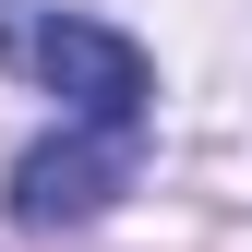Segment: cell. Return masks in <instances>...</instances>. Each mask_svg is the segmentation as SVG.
<instances>
[{"instance_id": "7a4b0ae2", "label": "cell", "mask_w": 252, "mask_h": 252, "mask_svg": "<svg viewBox=\"0 0 252 252\" xmlns=\"http://www.w3.org/2000/svg\"><path fill=\"white\" fill-rule=\"evenodd\" d=\"M132 156H144V132H96V120L24 144L12 156V216L24 228H96V216L132 192Z\"/></svg>"}, {"instance_id": "6da1fadb", "label": "cell", "mask_w": 252, "mask_h": 252, "mask_svg": "<svg viewBox=\"0 0 252 252\" xmlns=\"http://www.w3.org/2000/svg\"><path fill=\"white\" fill-rule=\"evenodd\" d=\"M24 60H36V84L72 120H96V132H144V108H156V60L120 36V24L48 12V24H24Z\"/></svg>"}]
</instances>
